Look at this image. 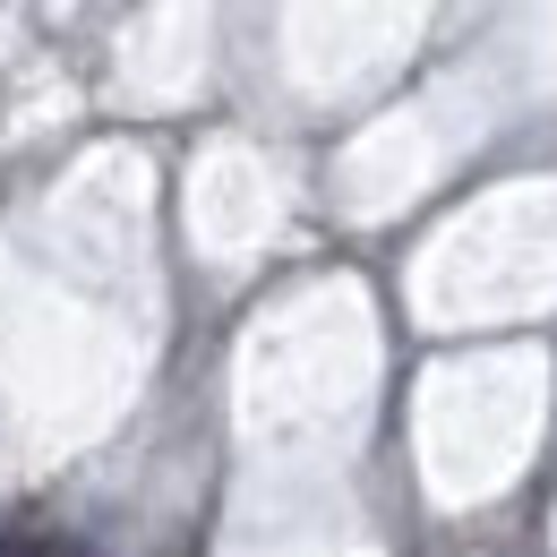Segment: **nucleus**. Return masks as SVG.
<instances>
[{"instance_id":"obj_1","label":"nucleus","mask_w":557,"mask_h":557,"mask_svg":"<svg viewBox=\"0 0 557 557\" xmlns=\"http://www.w3.org/2000/svg\"><path fill=\"white\" fill-rule=\"evenodd\" d=\"M0 557H35V549H9V541H0Z\"/></svg>"}]
</instances>
